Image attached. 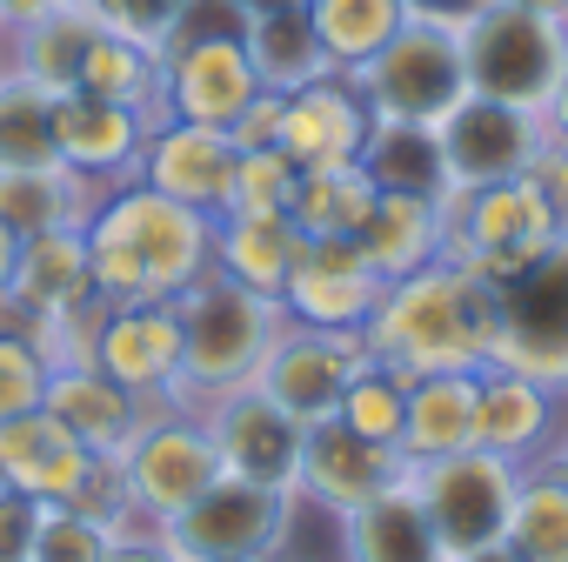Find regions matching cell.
I'll return each instance as SVG.
<instances>
[{
    "label": "cell",
    "instance_id": "obj_1",
    "mask_svg": "<svg viewBox=\"0 0 568 562\" xmlns=\"http://www.w3.org/2000/svg\"><path fill=\"white\" fill-rule=\"evenodd\" d=\"M368 355L395 375H435V369H488L501 342V289L488 274L462 268L455 254L402 274L382 289L368 329Z\"/></svg>",
    "mask_w": 568,
    "mask_h": 562
},
{
    "label": "cell",
    "instance_id": "obj_2",
    "mask_svg": "<svg viewBox=\"0 0 568 562\" xmlns=\"http://www.w3.org/2000/svg\"><path fill=\"white\" fill-rule=\"evenodd\" d=\"M88 261L108 302H174L214 268V214L181 208L148 181L101 188L88 214Z\"/></svg>",
    "mask_w": 568,
    "mask_h": 562
},
{
    "label": "cell",
    "instance_id": "obj_3",
    "mask_svg": "<svg viewBox=\"0 0 568 562\" xmlns=\"http://www.w3.org/2000/svg\"><path fill=\"white\" fill-rule=\"evenodd\" d=\"M174 322H181V409H207L234 389H254L274 335L288 329V309L207 268L194 289L174 295Z\"/></svg>",
    "mask_w": 568,
    "mask_h": 562
},
{
    "label": "cell",
    "instance_id": "obj_4",
    "mask_svg": "<svg viewBox=\"0 0 568 562\" xmlns=\"http://www.w3.org/2000/svg\"><path fill=\"white\" fill-rule=\"evenodd\" d=\"M555 241H561V228H555V214L541 208V194L521 174L468 188V194H448V254L462 268L488 274L495 289L521 281Z\"/></svg>",
    "mask_w": 568,
    "mask_h": 562
},
{
    "label": "cell",
    "instance_id": "obj_5",
    "mask_svg": "<svg viewBox=\"0 0 568 562\" xmlns=\"http://www.w3.org/2000/svg\"><path fill=\"white\" fill-rule=\"evenodd\" d=\"M408 489H415L435 542L448 555H468V549H488V542L508 535L521 462H508L495 449H455V455H435V462H408Z\"/></svg>",
    "mask_w": 568,
    "mask_h": 562
},
{
    "label": "cell",
    "instance_id": "obj_6",
    "mask_svg": "<svg viewBox=\"0 0 568 562\" xmlns=\"http://www.w3.org/2000/svg\"><path fill=\"white\" fill-rule=\"evenodd\" d=\"M114 455H121V469H128L134 515H141L148 529H168V522L221 475V455H214V442H207L201 409H181V402H154Z\"/></svg>",
    "mask_w": 568,
    "mask_h": 562
},
{
    "label": "cell",
    "instance_id": "obj_7",
    "mask_svg": "<svg viewBox=\"0 0 568 562\" xmlns=\"http://www.w3.org/2000/svg\"><path fill=\"white\" fill-rule=\"evenodd\" d=\"M462 61H468V94L541 114V101L568 61V21L521 14V8H481L462 28Z\"/></svg>",
    "mask_w": 568,
    "mask_h": 562
},
{
    "label": "cell",
    "instance_id": "obj_8",
    "mask_svg": "<svg viewBox=\"0 0 568 562\" xmlns=\"http://www.w3.org/2000/svg\"><path fill=\"white\" fill-rule=\"evenodd\" d=\"M355 94L368 101V114H388V121H442L462 94H468V61H462V34L448 28H422V21H402L395 41L382 54H368L362 68H348Z\"/></svg>",
    "mask_w": 568,
    "mask_h": 562
},
{
    "label": "cell",
    "instance_id": "obj_9",
    "mask_svg": "<svg viewBox=\"0 0 568 562\" xmlns=\"http://www.w3.org/2000/svg\"><path fill=\"white\" fill-rule=\"evenodd\" d=\"M295 515H302V495L295 489H261V482H241V475H214L168 522V535L194 562H261V555L288 549Z\"/></svg>",
    "mask_w": 568,
    "mask_h": 562
},
{
    "label": "cell",
    "instance_id": "obj_10",
    "mask_svg": "<svg viewBox=\"0 0 568 562\" xmlns=\"http://www.w3.org/2000/svg\"><path fill=\"white\" fill-rule=\"evenodd\" d=\"M495 362L548 382L555 395H568V234L501 289V342Z\"/></svg>",
    "mask_w": 568,
    "mask_h": 562
},
{
    "label": "cell",
    "instance_id": "obj_11",
    "mask_svg": "<svg viewBox=\"0 0 568 562\" xmlns=\"http://www.w3.org/2000/svg\"><path fill=\"white\" fill-rule=\"evenodd\" d=\"M362 369H368V342H362V335L288 322V329L274 335V349H267L254 389H261L267 402H281L295 422H328Z\"/></svg>",
    "mask_w": 568,
    "mask_h": 562
},
{
    "label": "cell",
    "instance_id": "obj_12",
    "mask_svg": "<svg viewBox=\"0 0 568 562\" xmlns=\"http://www.w3.org/2000/svg\"><path fill=\"white\" fill-rule=\"evenodd\" d=\"M261 94L241 34H181L161 48V121L234 128V114Z\"/></svg>",
    "mask_w": 568,
    "mask_h": 562
},
{
    "label": "cell",
    "instance_id": "obj_13",
    "mask_svg": "<svg viewBox=\"0 0 568 562\" xmlns=\"http://www.w3.org/2000/svg\"><path fill=\"white\" fill-rule=\"evenodd\" d=\"M541 134H548L541 114L508 108V101H488V94H462V101L435 121L448 194H468V188H488V181L521 174L528 154L541 148Z\"/></svg>",
    "mask_w": 568,
    "mask_h": 562
},
{
    "label": "cell",
    "instance_id": "obj_14",
    "mask_svg": "<svg viewBox=\"0 0 568 562\" xmlns=\"http://www.w3.org/2000/svg\"><path fill=\"white\" fill-rule=\"evenodd\" d=\"M388 281L368 268V254L342 234H302V254L288 268V289H281V309L302 329H348L362 335L375 302Z\"/></svg>",
    "mask_w": 568,
    "mask_h": 562
},
{
    "label": "cell",
    "instance_id": "obj_15",
    "mask_svg": "<svg viewBox=\"0 0 568 562\" xmlns=\"http://www.w3.org/2000/svg\"><path fill=\"white\" fill-rule=\"evenodd\" d=\"M201 422H207V442L221 455V475H241L261 489H295L308 422H295L281 402H267L261 389H234V395L207 402Z\"/></svg>",
    "mask_w": 568,
    "mask_h": 562
},
{
    "label": "cell",
    "instance_id": "obj_16",
    "mask_svg": "<svg viewBox=\"0 0 568 562\" xmlns=\"http://www.w3.org/2000/svg\"><path fill=\"white\" fill-rule=\"evenodd\" d=\"M402 475H408L402 449L368 442V435H355L348 422L328 415V422H308V435H302V475H295V495L335 522V515L375 502L382 489H395Z\"/></svg>",
    "mask_w": 568,
    "mask_h": 562
},
{
    "label": "cell",
    "instance_id": "obj_17",
    "mask_svg": "<svg viewBox=\"0 0 568 562\" xmlns=\"http://www.w3.org/2000/svg\"><path fill=\"white\" fill-rule=\"evenodd\" d=\"M94 369L114 375L134 402H181V322L174 302H108L94 335Z\"/></svg>",
    "mask_w": 568,
    "mask_h": 562
},
{
    "label": "cell",
    "instance_id": "obj_18",
    "mask_svg": "<svg viewBox=\"0 0 568 562\" xmlns=\"http://www.w3.org/2000/svg\"><path fill=\"white\" fill-rule=\"evenodd\" d=\"M234 161L241 148L227 141V128H194V121H154L134 181H148L154 194L201 208V214H227V188H234Z\"/></svg>",
    "mask_w": 568,
    "mask_h": 562
},
{
    "label": "cell",
    "instance_id": "obj_19",
    "mask_svg": "<svg viewBox=\"0 0 568 562\" xmlns=\"http://www.w3.org/2000/svg\"><path fill=\"white\" fill-rule=\"evenodd\" d=\"M154 134V114L101 101V94H54V148L74 174H88L94 188H121L141 168V148Z\"/></svg>",
    "mask_w": 568,
    "mask_h": 562
},
{
    "label": "cell",
    "instance_id": "obj_20",
    "mask_svg": "<svg viewBox=\"0 0 568 562\" xmlns=\"http://www.w3.org/2000/svg\"><path fill=\"white\" fill-rule=\"evenodd\" d=\"M94 261H88V228H48V234H28L21 241V261H14V281L0 295V322H48V315H68L81 302H94Z\"/></svg>",
    "mask_w": 568,
    "mask_h": 562
},
{
    "label": "cell",
    "instance_id": "obj_21",
    "mask_svg": "<svg viewBox=\"0 0 568 562\" xmlns=\"http://www.w3.org/2000/svg\"><path fill=\"white\" fill-rule=\"evenodd\" d=\"M368 121H375L368 101L335 68V74H322V81L288 94V108H281V154H288L295 168H348V161H362Z\"/></svg>",
    "mask_w": 568,
    "mask_h": 562
},
{
    "label": "cell",
    "instance_id": "obj_22",
    "mask_svg": "<svg viewBox=\"0 0 568 562\" xmlns=\"http://www.w3.org/2000/svg\"><path fill=\"white\" fill-rule=\"evenodd\" d=\"M561 422V395L508 362H488L475 369V449H495L508 462H541L548 435Z\"/></svg>",
    "mask_w": 568,
    "mask_h": 562
},
{
    "label": "cell",
    "instance_id": "obj_23",
    "mask_svg": "<svg viewBox=\"0 0 568 562\" xmlns=\"http://www.w3.org/2000/svg\"><path fill=\"white\" fill-rule=\"evenodd\" d=\"M88 442L68 435L48 409H28V415H8L0 422V482L28 502H68L81 469H88Z\"/></svg>",
    "mask_w": 568,
    "mask_h": 562
},
{
    "label": "cell",
    "instance_id": "obj_24",
    "mask_svg": "<svg viewBox=\"0 0 568 562\" xmlns=\"http://www.w3.org/2000/svg\"><path fill=\"white\" fill-rule=\"evenodd\" d=\"M355 248L368 254V268L382 281H402V274H415V268H428V261L448 254V201L375 188V208L355 228Z\"/></svg>",
    "mask_w": 568,
    "mask_h": 562
},
{
    "label": "cell",
    "instance_id": "obj_25",
    "mask_svg": "<svg viewBox=\"0 0 568 562\" xmlns=\"http://www.w3.org/2000/svg\"><path fill=\"white\" fill-rule=\"evenodd\" d=\"M41 409L68 429V435H81L94 455H114L128 435H134V422L148 415V402H134L114 375H101L94 362H74V369H48V389H41Z\"/></svg>",
    "mask_w": 568,
    "mask_h": 562
},
{
    "label": "cell",
    "instance_id": "obj_26",
    "mask_svg": "<svg viewBox=\"0 0 568 562\" xmlns=\"http://www.w3.org/2000/svg\"><path fill=\"white\" fill-rule=\"evenodd\" d=\"M335 529H342V562H448V549L435 542L408 475L395 489H382L375 502L335 515Z\"/></svg>",
    "mask_w": 568,
    "mask_h": 562
},
{
    "label": "cell",
    "instance_id": "obj_27",
    "mask_svg": "<svg viewBox=\"0 0 568 562\" xmlns=\"http://www.w3.org/2000/svg\"><path fill=\"white\" fill-rule=\"evenodd\" d=\"M402 462H435L455 449H475V369H435L408 382L402 409Z\"/></svg>",
    "mask_w": 568,
    "mask_h": 562
},
{
    "label": "cell",
    "instance_id": "obj_28",
    "mask_svg": "<svg viewBox=\"0 0 568 562\" xmlns=\"http://www.w3.org/2000/svg\"><path fill=\"white\" fill-rule=\"evenodd\" d=\"M295 254H302V228L288 214H214V274L241 281L254 295L281 302Z\"/></svg>",
    "mask_w": 568,
    "mask_h": 562
},
{
    "label": "cell",
    "instance_id": "obj_29",
    "mask_svg": "<svg viewBox=\"0 0 568 562\" xmlns=\"http://www.w3.org/2000/svg\"><path fill=\"white\" fill-rule=\"evenodd\" d=\"M94 34H101V14L81 0V8H61V14H48L34 28L0 34V68L21 74V81H34V88H48V94H74Z\"/></svg>",
    "mask_w": 568,
    "mask_h": 562
},
{
    "label": "cell",
    "instance_id": "obj_30",
    "mask_svg": "<svg viewBox=\"0 0 568 562\" xmlns=\"http://www.w3.org/2000/svg\"><path fill=\"white\" fill-rule=\"evenodd\" d=\"M101 188L88 174H74L68 161H34V168H0V221L21 241L48 234V228H88Z\"/></svg>",
    "mask_w": 568,
    "mask_h": 562
},
{
    "label": "cell",
    "instance_id": "obj_31",
    "mask_svg": "<svg viewBox=\"0 0 568 562\" xmlns=\"http://www.w3.org/2000/svg\"><path fill=\"white\" fill-rule=\"evenodd\" d=\"M241 48L254 61V81L274 88V94H295L322 74H335V61L322 54L315 28H308V8H267V14H247L241 21Z\"/></svg>",
    "mask_w": 568,
    "mask_h": 562
},
{
    "label": "cell",
    "instance_id": "obj_32",
    "mask_svg": "<svg viewBox=\"0 0 568 562\" xmlns=\"http://www.w3.org/2000/svg\"><path fill=\"white\" fill-rule=\"evenodd\" d=\"M362 174L388 194H428V201H448V174H442V141L428 121H388L375 114L368 121V141H362Z\"/></svg>",
    "mask_w": 568,
    "mask_h": 562
},
{
    "label": "cell",
    "instance_id": "obj_33",
    "mask_svg": "<svg viewBox=\"0 0 568 562\" xmlns=\"http://www.w3.org/2000/svg\"><path fill=\"white\" fill-rule=\"evenodd\" d=\"M81 94H101V101H121V108H141L161 121V48L148 41H128V34H94L88 61H81Z\"/></svg>",
    "mask_w": 568,
    "mask_h": 562
},
{
    "label": "cell",
    "instance_id": "obj_34",
    "mask_svg": "<svg viewBox=\"0 0 568 562\" xmlns=\"http://www.w3.org/2000/svg\"><path fill=\"white\" fill-rule=\"evenodd\" d=\"M501 542L521 562H568V475H555L548 462H528Z\"/></svg>",
    "mask_w": 568,
    "mask_h": 562
},
{
    "label": "cell",
    "instance_id": "obj_35",
    "mask_svg": "<svg viewBox=\"0 0 568 562\" xmlns=\"http://www.w3.org/2000/svg\"><path fill=\"white\" fill-rule=\"evenodd\" d=\"M302 8H308V28H315L322 54H328L342 74L362 68L368 54H382V48L395 41V28L408 21L402 0H302Z\"/></svg>",
    "mask_w": 568,
    "mask_h": 562
},
{
    "label": "cell",
    "instance_id": "obj_36",
    "mask_svg": "<svg viewBox=\"0 0 568 562\" xmlns=\"http://www.w3.org/2000/svg\"><path fill=\"white\" fill-rule=\"evenodd\" d=\"M368 208H375V181L362 174V161H348V168H302L288 221L302 234H342V241H355V228L368 221Z\"/></svg>",
    "mask_w": 568,
    "mask_h": 562
},
{
    "label": "cell",
    "instance_id": "obj_37",
    "mask_svg": "<svg viewBox=\"0 0 568 562\" xmlns=\"http://www.w3.org/2000/svg\"><path fill=\"white\" fill-rule=\"evenodd\" d=\"M61 161L54 148V94L0 68V168Z\"/></svg>",
    "mask_w": 568,
    "mask_h": 562
},
{
    "label": "cell",
    "instance_id": "obj_38",
    "mask_svg": "<svg viewBox=\"0 0 568 562\" xmlns=\"http://www.w3.org/2000/svg\"><path fill=\"white\" fill-rule=\"evenodd\" d=\"M402 409H408V375H395V369H382L375 355H368V369L348 382V395H342V409H335V422H348L355 435H368V442H402Z\"/></svg>",
    "mask_w": 568,
    "mask_h": 562
},
{
    "label": "cell",
    "instance_id": "obj_39",
    "mask_svg": "<svg viewBox=\"0 0 568 562\" xmlns=\"http://www.w3.org/2000/svg\"><path fill=\"white\" fill-rule=\"evenodd\" d=\"M114 542H121V535L101 529L94 515H81V509H68V502H41L28 562H108Z\"/></svg>",
    "mask_w": 568,
    "mask_h": 562
},
{
    "label": "cell",
    "instance_id": "obj_40",
    "mask_svg": "<svg viewBox=\"0 0 568 562\" xmlns=\"http://www.w3.org/2000/svg\"><path fill=\"white\" fill-rule=\"evenodd\" d=\"M295 188H302V168L281 148H241L234 188H227V214H288Z\"/></svg>",
    "mask_w": 568,
    "mask_h": 562
},
{
    "label": "cell",
    "instance_id": "obj_41",
    "mask_svg": "<svg viewBox=\"0 0 568 562\" xmlns=\"http://www.w3.org/2000/svg\"><path fill=\"white\" fill-rule=\"evenodd\" d=\"M68 509L94 515V522H101V529H114V535L141 529V515H134V489H128V469H121V455H88V469H81V482H74Z\"/></svg>",
    "mask_w": 568,
    "mask_h": 562
},
{
    "label": "cell",
    "instance_id": "obj_42",
    "mask_svg": "<svg viewBox=\"0 0 568 562\" xmlns=\"http://www.w3.org/2000/svg\"><path fill=\"white\" fill-rule=\"evenodd\" d=\"M41 389H48V362H41V349H34L21 329L0 322V422L41 409Z\"/></svg>",
    "mask_w": 568,
    "mask_h": 562
},
{
    "label": "cell",
    "instance_id": "obj_43",
    "mask_svg": "<svg viewBox=\"0 0 568 562\" xmlns=\"http://www.w3.org/2000/svg\"><path fill=\"white\" fill-rule=\"evenodd\" d=\"M88 8L101 14V28H108V34H128V41L161 48V41H168V28L181 21L187 0H88Z\"/></svg>",
    "mask_w": 568,
    "mask_h": 562
},
{
    "label": "cell",
    "instance_id": "obj_44",
    "mask_svg": "<svg viewBox=\"0 0 568 562\" xmlns=\"http://www.w3.org/2000/svg\"><path fill=\"white\" fill-rule=\"evenodd\" d=\"M521 181L541 194V208L555 214V228L568 234V141H555V134H541V148L528 154V168H521Z\"/></svg>",
    "mask_w": 568,
    "mask_h": 562
},
{
    "label": "cell",
    "instance_id": "obj_45",
    "mask_svg": "<svg viewBox=\"0 0 568 562\" xmlns=\"http://www.w3.org/2000/svg\"><path fill=\"white\" fill-rule=\"evenodd\" d=\"M281 108H288V94H274V88H261L241 114H234V128H227V141L234 148H281Z\"/></svg>",
    "mask_w": 568,
    "mask_h": 562
},
{
    "label": "cell",
    "instance_id": "obj_46",
    "mask_svg": "<svg viewBox=\"0 0 568 562\" xmlns=\"http://www.w3.org/2000/svg\"><path fill=\"white\" fill-rule=\"evenodd\" d=\"M34 515H41V502H28V495H14L8 482H0V562H28Z\"/></svg>",
    "mask_w": 568,
    "mask_h": 562
},
{
    "label": "cell",
    "instance_id": "obj_47",
    "mask_svg": "<svg viewBox=\"0 0 568 562\" xmlns=\"http://www.w3.org/2000/svg\"><path fill=\"white\" fill-rule=\"evenodd\" d=\"M108 562H194V555H187L168 529H148V522H141V529H128V535L114 542Z\"/></svg>",
    "mask_w": 568,
    "mask_h": 562
},
{
    "label": "cell",
    "instance_id": "obj_48",
    "mask_svg": "<svg viewBox=\"0 0 568 562\" xmlns=\"http://www.w3.org/2000/svg\"><path fill=\"white\" fill-rule=\"evenodd\" d=\"M481 8H488V0H402V14H408V21H422V28H448V34H462Z\"/></svg>",
    "mask_w": 568,
    "mask_h": 562
},
{
    "label": "cell",
    "instance_id": "obj_49",
    "mask_svg": "<svg viewBox=\"0 0 568 562\" xmlns=\"http://www.w3.org/2000/svg\"><path fill=\"white\" fill-rule=\"evenodd\" d=\"M61 8H81V0H0V34H14V28H34Z\"/></svg>",
    "mask_w": 568,
    "mask_h": 562
},
{
    "label": "cell",
    "instance_id": "obj_50",
    "mask_svg": "<svg viewBox=\"0 0 568 562\" xmlns=\"http://www.w3.org/2000/svg\"><path fill=\"white\" fill-rule=\"evenodd\" d=\"M541 128H548L555 141H568V61H561V74H555L548 101H541Z\"/></svg>",
    "mask_w": 568,
    "mask_h": 562
},
{
    "label": "cell",
    "instance_id": "obj_51",
    "mask_svg": "<svg viewBox=\"0 0 568 562\" xmlns=\"http://www.w3.org/2000/svg\"><path fill=\"white\" fill-rule=\"evenodd\" d=\"M541 462H548L555 475H568V395H561V422H555V435H548V449H541Z\"/></svg>",
    "mask_w": 568,
    "mask_h": 562
},
{
    "label": "cell",
    "instance_id": "obj_52",
    "mask_svg": "<svg viewBox=\"0 0 568 562\" xmlns=\"http://www.w3.org/2000/svg\"><path fill=\"white\" fill-rule=\"evenodd\" d=\"M14 261H21V234L0 221V295H8V281H14Z\"/></svg>",
    "mask_w": 568,
    "mask_h": 562
},
{
    "label": "cell",
    "instance_id": "obj_53",
    "mask_svg": "<svg viewBox=\"0 0 568 562\" xmlns=\"http://www.w3.org/2000/svg\"><path fill=\"white\" fill-rule=\"evenodd\" d=\"M488 8H521V14H555V21H568V0H488Z\"/></svg>",
    "mask_w": 568,
    "mask_h": 562
},
{
    "label": "cell",
    "instance_id": "obj_54",
    "mask_svg": "<svg viewBox=\"0 0 568 562\" xmlns=\"http://www.w3.org/2000/svg\"><path fill=\"white\" fill-rule=\"evenodd\" d=\"M448 562H521L508 542H488V549H468V555H448Z\"/></svg>",
    "mask_w": 568,
    "mask_h": 562
},
{
    "label": "cell",
    "instance_id": "obj_55",
    "mask_svg": "<svg viewBox=\"0 0 568 562\" xmlns=\"http://www.w3.org/2000/svg\"><path fill=\"white\" fill-rule=\"evenodd\" d=\"M241 14H267V8H302V0H234Z\"/></svg>",
    "mask_w": 568,
    "mask_h": 562
},
{
    "label": "cell",
    "instance_id": "obj_56",
    "mask_svg": "<svg viewBox=\"0 0 568 562\" xmlns=\"http://www.w3.org/2000/svg\"><path fill=\"white\" fill-rule=\"evenodd\" d=\"M261 562H281V555H261Z\"/></svg>",
    "mask_w": 568,
    "mask_h": 562
}]
</instances>
